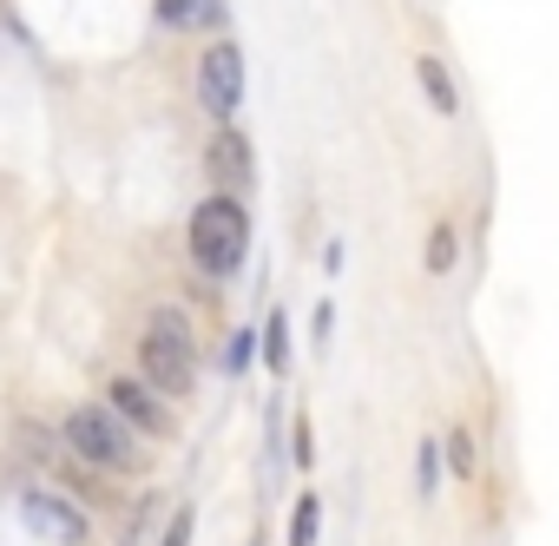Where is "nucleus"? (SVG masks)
<instances>
[{
	"mask_svg": "<svg viewBox=\"0 0 559 546\" xmlns=\"http://www.w3.org/2000/svg\"><path fill=\"white\" fill-rule=\"evenodd\" d=\"M204 165H211V185L217 191H250V178H257V158H250V139L243 132H217L211 145H204Z\"/></svg>",
	"mask_w": 559,
	"mask_h": 546,
	"instance_id": "obj_6",
	"label": "nucleus"
},
{
	"mask_svg": "<svg viewBox=\"0 0 559 546\" xmlns=\"http://www.w3.org/2000/svg\"><path fill=\"white\" fill-rule=\"evenodd\" d=\"M158 21L165 27H217L224 21V0H158Z\"/></svg>",
	"mask_w": 559,
	"mask_h": 546,
	"instance_id": "obj_9",
	"label": "nucleus"
},
{
	"mask_svg": "<svg viewBox=\"0 0 559 546\" xmlns=\"http://www.w3.org/2000/svg\"><path fill=\"white\" fill-rule=\"evenodd\" d=\"M67 448L93 467H132L139 461V448H132V435L119 428L112 408H73L67 415Z\"/></svg>",
	"mask_w": 559,
	"mask_h": 546,
	"instance_id": "obj_3",
	"label": "nucleus"
},
{
	"mask_svg": "<svg viewBox=\"0 0 559 546\" xmlns=\"http://www.w3.org/2000/svg\"><path fill=\"white\" fill-rule=\"evenodd\" d=\"M243 250H250V211L230 191L204 198L191 211V257L211 270V277H230V270L243 263Z\"/></svg>",
	"mask_w": 559,
	"mask_h": 546,
	"instance_id": "obj_1",
	"label": "nucleus"
},
{
	"mask_svg": "<svg viewBox=\"0 0 559 546\" xmlns=\"http://www.w3.org/2000/svg\"><path fill=\"white\" fill-rule=\"evenodd\" d=\"M317 533H323V500L304 494L297 513H290V546H317Z\"/></svg>",
	"mask_w": 559,
	"mask_h": 546,
	"instance_id": "obj_10",
	"label": "nucleus"
},
{
	"mask_svg": "<svg viewBox=\"0 0 559 546\" xmlns=\"http://www.w3.org/2000/svg\"><path fill=\"white\" fill-rule=\"evenodd\" d=\"M454 244H461V237H454V224H435V237H428V270H435V277L454 263Z\"/></svg>",
	"mask_w": 559,
	"mask_h": 546,
	"instance_id": "obj_12",
	"label": "nucleus"
},
{
	"mask_svg": "<svg viewBox=\"0 0 559 546\" xmlns=\"http://www.w3.org/2000/svg\"><path fill=\"white\" fill-rule=\"evenodd\" d=\"M158 546H191V507H185V513L165 526V539H158Z\"/></svg>",
	"mask_w": 559,
	"mask_h": 546,
	"instance_id": "obj_15",
	"label": "nucleus"
},
{
	"mask_svg": "<svg viewBox=\"0 0 559 546\" xmlns=\"http://www.w3.org/2000/svg\"><path fill=\"white\" fill-rule=\"evenodd\" d=\"M448 467H454V474H474V435H467V428L448 435Z\"/></svg>",
	"mask_w": 559,
	"mask_h": 546,
	"instance_id": "obj_13",
	"label": "nucleus"
},
{
	"mask_svg": "<svg viewBox=\"0 0 559 546\" xmlns=\"http://www.w3.org/2000/svg\"><path fill=\"white\" fill-rule=\"evenodd\" d=\"M198 99H204L211 119H230V112H237V99H243V54H237L230 40H217V47L198 60Z\"/></svg>",
	"mask_w": 559,
	"mask_h": 546,
	"instance_id": "obj_4",
	"label": "nucleus"
},
{
	"mask_svg": "<svg viewBox=\"0 0 559 546\" xmlns=\"http://www.w3.org/2000/svg\"><path fill=\"white\" fill-rule=\"evenodd\" d=\"M435 454H441V448H421V454H415V480H421V487L441 480V461H435Z\"/></svg>",
	"mask_w": 559,
	"mask_h": 546,
	"instance_id": "obj_14",
	"label": "nucleus"
},
{
	"mask_svg": "<svg viewBox=\"0 0 559 546\" xmlns=\"http://www.w3.org/2000/svg\"><path fill=\"white\" fill-rule=\"evenodd\" d=\"M250 349H257V343H250V336H237V343H230V356H224V369H243V363H250Z\"/></svg>",
	"mask_w": 559,
	"mask_h": 546,
	"instance_id": "obj_16",
	"label": "nucleus"
},
{
	"mask_svg": "<svg viewBox=\"0 0 559 546\" xmlns=\"http://www.w3.org/2000/svg\"><path fill=\"white\" fill-rule=\"evenodd\" d=\"M415 80H421V93H428V106H435L441 119H454V112H461V93H454V73H448V60L421 54V60H415Z\"/></svg>",
	"mask_w": 559,
	"mask_h": 546,
	"instance_id": "obj_8",
	"label": "nucleus"
},
{
	"mask_svg": "<svg viewBox=\"0 0 559 546\" xmlns=\"http://www.w3.org/2000/svg\"><path fill=\"white\" fill-rule=\"evenodd\" d=\"M310 448H317V441H310V422H297V461H304V467H310V461H317V454H310Z\"/></svg>",
	"mask_w": 559,
	"mask_h": 546,
	"instance_id": "obj_17",
	"label": "nucleus"
},
{
	"mask_svg": "<svg viewBox=\"0 0 559 546\" xmlns=\"http://www.w3.org/2000/svg\"><path fill=\"white\" fill-rule=\"evenodd\" d=\"M112 415L139 422L145 435H171V415L158 408V389H152V382H132V376H119V382H112Z\"/></svg>",
	"mask_w": 559,
	"mask_h": 546,
	"instance_id": "obj_7",
	"label": "nucleus"
},
{
	"mask_svg": "<svg viewBox=\"0 0 559 546\" xmlns=\"http://www.w3.org/2000/svg\"><path fill=\"white\" fill-rule=\"evenodd\" d=\"M21 520H27L40 539H60V546H80V539H86V513H80L73 500H60V494H27V500H21Z\"/></svg>",
	"mask_w": 559,
	"mask_h": 546,
	"instance_id": "obj_5",
	"label": "nucleus"
},
{
	"mask_svg": "<svg viewBox=\"0 0 559 546\" xmlns=\"http://www.w3.org/2000/svg\"><path fill=\"white\" fill-rule=\"evenodd\" d=\"M263 356H270V369H290V323H284V310H276L270 330H263Z\"/></svg>",
	"mask_w": 559,
	"mask_h": 546,
	"instance_id": "obj_11",
	"label": "nucleus"
},
{
	"mask_svg": "<svg viewBox=\"0 0 559 546\" xmlns=\"http://www.w3.org/2000/svg\"><path fill=\"white\" fill-rule=\"evenodd\" d=\"M139 363H145V382L158 395H191L198 382V363H191V323L178 310H158L145 343H139Z\"/></svg>",
	"mask_w": 559,
	"mask_h": 546,
	"instance_id": "obj_2",
	"label": "nucleus"
}]
</instances>
